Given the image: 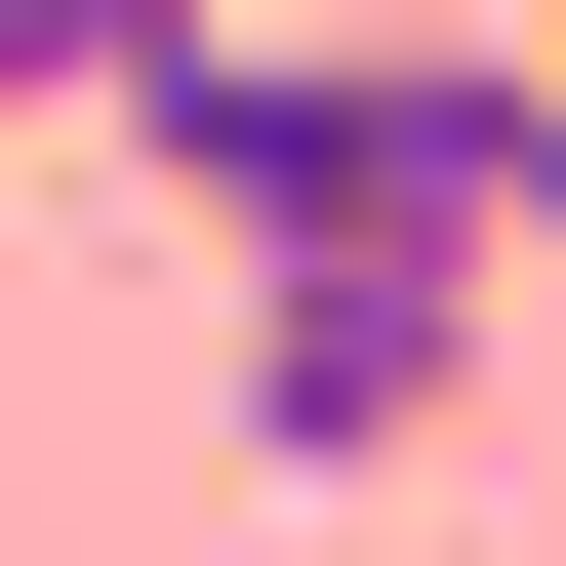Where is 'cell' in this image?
I'll use <instances>...</instances> for the list:
<instances>
[{
    "mask_svg": "<svg viewBox=\"0 0 566 566\" xmlns=\"http://www.w3.org/2000/svg\"><path fill=\"white\" fill-rule=\"evenodd\" d=\"M405 566H485V526H405Z\"/></svg>",
    "mask_w": 566,
    "mask_h": 566,
    "instance_id": "cell-4",
    "label": "cell"
},
{
    "mask_svg": "<svg viewBox=\"0 0 566 566\" xmlns=\"http://www.w3.org/2000/svg\"><path fill=\"white\" fill-rule=\"evenodd\" d=\"M446 405H485V243H405V202L243 243V446L283 485H446Z\"/></svg>",
    "mask_w": 566,
    "mask_h": 566,
    "instance_id": "cell-1",
    "label": "cell"
},
{
    "mask_svg": "<svg viewBox=\"0 0 566 566\" xmlns=\"http://www.w3.org/2000/svg\"><path fill=\"white\" fill-rule=\"evenodd\" d=\"M526 243H566V122H526Z\"/></svg>",
    "mask_w": 566,
    "mask_h": 566,
    "instance_id": "cell-3",
    "label": "cell"
},
{
    "mask_svg": "<svg viewBox=\"0 0 566 566\" xmlns=\"http://www.w3.org/2000/svg\"><path fill=\"white\" fill-rule=\"evenodd\" d=\"M163 41H202V0H0V122H122Z\"/></svg>",
    "mask_w": 566,
    "mask_h": 566,
    "instance_id": "cell-2",
    "label": "cell"
}]
</instances>
